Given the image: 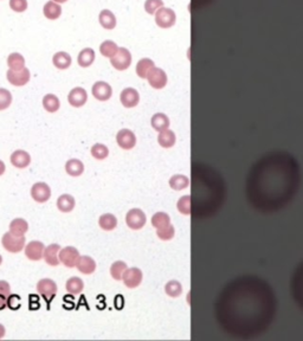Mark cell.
<instances>
[{"mask_svg":"<svg viewBox=\"0 0 303 341\" xmlns=\"http://www.w3.org/2000/svg\"><path fill=\"white\" fill-rule=\"evenodd\" d=\"M2 244L6 251L11 254H18L26 245V239L24 236L14 235L12 232H6L2 238Z\"/></svg>","mask_w":303,"mask_h":341,"instance_id":"1","label":"cell"},{"mask_svg":"<svg viewBox=\"0 0 303 341\" xmlns=\"http://www.w3.org/2000/svg\"><path fill=\"white\" fill-rule=\"evenodd\" d=\"M37 291L42 297L46 302L48 307H50L51 302L57 295V284L51 278H42L37 283Z\"/></svg>","mask_w":303,"mask_h":341,"instance_id":"2","label":"cell"},{"mask_svg":"<svg viewBox=\"0 0 303 341\" xmlns=\"http://www.w3.org/2000/svg\"><path fill=\"white\" fill-rule=\"evenodd\" d=\"M112 66L116 70L124 71L130 67L132 64V54L126 48H118V53L110 58Z\"/></svg>","mask_w":303,"mask_h":341,"instance_id":"3","label":"cell"},{"mask_svg":"<svg viewBox=\"0 0 303 341\" xmlns=\"http://www.w3.org/2000/svg\"><path fill=\"white\" fill-rule=\"evenodd\" d=\"M6 79H8V83L12 84L14 87H24L30 82L31 80V73L26 67L22 68V70L14 71V70H8L6 73Z\"/></svg>","mask_w":303,"mask_h":341,"instance_id":"4","label":"cell"},{"mask_svg":"<svg viewBox=\"0 0 303 341\" xmlns=\"http://www.w3.org/2000/svg\"><path fill=\"white\" fill-rule=\"evenodd\" d=\"M176 16L173 10L167 8H161L156 14V23L161 29H168L176 24Z\"/></svg>","mask_w":303,"mask_h":341,"instance_id":"5","label":"cell"},{"mask_svg":"<svg viewBox=\"0 0 303 341\" xmlns=\"http://www.w3.org/2000/svg\"><path fill=\"white\" fill-rule=\"evenodd\" d=\"M80 256V251L74 246H66L60 250V261L66 268H75Z\"/></svg>","mask_w":303,"mask_h":341,"instance_id":"6","label":"cell"},{"mask_svg":"<svg viewBox=\"0 0 303 341\" xmlns=\"http://www.w3.org/2000/svg\"><path fill=\"white\" fill-rule=\"evenodd\" d=\"M126 223L133 230L142 229L146 224V214L140 209H132L126 216Z\"/></svg>","mask_w":303,"mask_h":341,"instance_id":"7","label":"cell"},{"mask_svg":"<svg viewBox=\"0 0 303 341\" xmlns=\"http://www.w3.org/2000/svg\"><path fill=\"white\" fill-rule=\"evenodd\" d=\"M88 101V93L84 88L76 87L70 90L69 95H68V102L74 108H80L83 107Z\"/></svg>","mask_w":303,"mask_h":341,"instance_id":"8","label":"cell"},{"mask_svg":"<svg viewBox=\"0 0 303 341\" xmlns=\"http://www.w3.org/2000/svg\"><path fill=\"white\" fill-rule=\"evenodd\" d=\"M31 197L37 203H46L51 198V188L45 183H36L31 187Z\"/></svg>","mask_w":303,"mask_h":341,"instance_id":"9","label":"cell"},{"mask_svg":"<svg viewBox=\"0 0 303 341\" xmlns=\"http://www.w3.org/2000/svg\"><path fill=\"white\" fill-rule=\"evenodd\" d=\"M92 94L98 101L104 102V101H108L112 97V89L109 86V83L104 82V81H98L92 88Z\"/></svg>","mask_w":303,"mask_h":341,"instance_id":"10","label":"cell"},{"mask_svg":"<svg viewBox=\"0 0 303 341\" xmlns=\"http://www.w3.org/2000/svg\"><path fill=\"white\" fill-rule=\"evenodd\" d=\"M116 142L122 149H132L136 145V136L130 129H121L116 134Z\"/></svg>","mask_w":303,"mask_h":341,"instance_id":"11","label":"cell"},{"mask_svg":"<svg viewBox=\"0 0 303 341\" xmlns=\"http://www.w3.org/2000/svg\"><path fill=\"white\" fill-rule=\"evenodd\" d=\"M25 256L30 261H40L43 258L45 245L40 241H32L25 245Z\"/></svg>","mask_w":303,"mask_h":341,"instance_id":"12","label":"cell"},{"mask_svg":"<svg viewBox=\"0 0 303 341\" xmlns=\"http://www.w3.org/2000/svg\"><path fill=\"white\" fill-rule=\"evenodd\" d=\"M122 280H124L126 287L136 288L142 282V271L138 268H127L122 276Z\"/></svg>","mask_w":303,"mask_h":341,"instance_id":"13","label":"cell"},{"mask_svg":"<svg viewBox=\"0 0 303 341\" xmlns=\"http://www.w3.org/2000/svg\"><path fill=\"white\" fill-rule=\"evenodd\" d=\"M147 80L150 84L156 89H162L167 84V75L160 68H153L148 74Z\"/></svg>","mask_w":303,"mask_h":341,"instance_id":"14","label":"cell"},{"mask_svg":"<svg viewBox=\"0 0 303 341\" xmlns=\"http://www.w3.org/2000/svg\"><path fill=\"white\" fill-rule=\"evenodd\" d=\"M120 101L126 108H133V107L138 106V101H140V95L134 88H126L120 94Z\"/></svg>","mask_w":303,"mask_h":341,"instance_id":"15","label":"cell"},{"mask_svg":"<svg viewBox=\"0 0 303 341\" xmlns=\"http://www.w3.org/2000/svg\"><path fill=\"white\" fill-rule=\"evenodd\" d=\"M60 245L56 244V243L50 244L49 246H45L43 258H44V261L46 262L48 265H51V267H57V265H60Z\"/></svg>","mask_w":303,"mask_h":341,"instance_id":"16","label":"cell"},{"mask_svg":"<svg viewBox=\"0 0 303 341\" xmlns=\"http://www.w3.org/2000/svg\"><path fill=\"white\" fill-rule=\"evenodd\" d=\"M10 160H11V164L14 165L16 168H20V170L26 168L28 165L31 164L30 154H28V152L22 151V149H17V151H14V153L11 154Z\"/></svg>","mask_w":303,"mask_h":341,"instance_id":"17","label":"cell"},{"mask_svg":"<svg viewBox=\"0 0 303 341\" xmlns=\"http://www.w3.org/2000/svg\"><path fill=\"white\" fill-rule=\"evenodd\" d=\"M52 64L58 70H66L72 67V57L66 51H58L52 56Z\"/></svg>","mask_w":303,"mask_h":341,"instance_id":"18","label":"cell"},{"mask_svg":"<svg viewBox=\"0 0 303 341\" xmlns=\"http://www.w3.org/2000/svg\"><path fill=\"white\" fill-rule=\"evenodd\" d=\"M62 12L63 9L60 4H57V3L52 2V0L46 2L43 6L44 17L49 19V21H57V19L62 16Z\"/></svg>","mask_w":303,"mask_h":341,"instance_id":"19","label":"cell"},{"mask_svg":"<svg viewBox=\"0 0 303 341\" xmlns=\"http://www.w3.org/2000/svg\"><path fill=\"white\" fill-rule=\"evenodd\" d=\"M96 54L95 50L92 48H84L77 55V64L80 68H89L95 62Z\"/></svg>","mask_w":303,"mask_h":341,"instance_id":"20","label":"cell"},{"mask_svg":"<svg viewBox=\"0 0 303 341\" xmlns=\"http://www.w3.org/2000/svg\"><path fill=\"white\" fill-rule=\"evenodd\" d=\"M57 209L60 211V212L64 213H69L75 209L76 205V200L72 194H62L60 197H58V199L56 201Z\"/></svg>","mask_w":303,"mask_h":341,"instance_id":"21","label":"cell"},{"mask_svg":"<svg viewBox=\"0 0 303 341\" xmlns=\"http://www.w3.org/2000/svg\"><path fill=\"white\" fill-rule=\"evenodd\" d=\"M76 268L84 275H92L96 270V262L90 256H80Z\"/></svg>","mask_w":303,"mask_h":341,"instance_id":"22","label":"cell"},{"mask_svg":"<svg viewBox=\"0 0 303 341\" xmlns=\"http://www.w3.org/2000/svg\"><path fill=\"white\" fill-rule=\"evenodd\" d=\"M98 22L106 30H112L116 27V17L110 10H102L98 15Z\"/></svg>","mask_w":303,"mask_h":341,"instance_id":"23","label":"cell"},{"mask_svg":"<svg viewBox=\"0 0 303 341\" xmlns=\"http://www.w3.org/2000/svg\"><path fill=\"white\" fill-rule=\"evenodd\" d=\"M42 105H43V108L46 110L48 113L54 114L60 110V101L56 95L54 94H46L42 100Z\"/></svg>","mask_w":303,"mask_h":341,"instance_id":"24","label":"cell"},{"mask_svg":"<svg viewBox=\"0 0 303 341\" xmlns=\"http://www.w3.org/2000/svg\"><path fill=\"white\" fill-rule=\"evenodd\" d=\"M66 171L70 177H80L84 172V165L78 159H70L66 164Z\"/></svg>","mask_w":303,"mask_h":341,"instance_id":"25","label":"cell"},{"mask_svg":"<svg viewBox=\"0 0 303 341\" xmlns=\"http://www.w3.org/2000/svg\"><path fill=\"white\" fill-rule=\"evenodd\" d=\"M6 63H8V67L10 70L18 71V70H22V68H25V58L22 54L12 53L8 56Z\"/></svg>","mask_w":303,"mask_h":341,"instance_id":"26","label":"cell"},{"mask_svg":"<svg viewBox=\"0 0 303 341\" xmlns=\"http://www.w3.org/2000/svg\"><path fill=\"white\" fill-rule=\"evenodd\" d=\"M28 231V223L22 218H14L10 223V232L17 236H24Z\"/></svg>","mask_w":303,"mask_h":341,"instance_id":"27","label":"cell"},{"mask_svg":"<svg viewBox=\"0 0 303 341\" xmlns=\"http://www.w3.org/2000/svg\"><path fill=\"white\" fill-rule=\"evenodd\" d=\"M98 225L104 231H112V230H114L118 226V219H116L114 214L104 213L100 217Z\"/></svg>","mask_w":303,"mask_h":341,"instance_id":"28","label":"cell"},{"mask_svg":"<svg viewBox=\"0 0 303 341\" xmlns=\"http://www.w3.org/2000/svg\"><path fill=\"white\" fill-rule=\"evenodd\" d=\"M66 289L68 293L72 295L80 294L84 289V282L80 277H70L66 283Z\"/></svg>","mask_w":303,"mask_h":341,"instance_id":"29","label":"cell"},{"mask_svg":"<svg viewBox=\"0 0 303 341\" xmlns=\"http://www.w3.org/2000/svg\"><path fill=\"white\" fill-rule=\"evenodd\" d=\"M152 126L158 132H162L170 127V119L167 118L165 114L158 113L152 118Z\"/></svg>","mask_w":303,"mask_h":341,"instance_id":"30","label":"cell"},{"mask_svg":"<svg viewBox=\"0 0 303 341\" xmlns=\"http://www.w3.org/2000/svg\"><path fill=\"white\" fill-rule=\"evenodd\" d=\"M154 68V62L150 58H142L136 64V74L141 79H147L150 71Z\"/></svg>","mask_w":303,"mask_h":341,"instance_id":"31","label":"cell"},{"mask_svg":"<svg viewBox=\"0 0 303 341\" xmlns=\"http://www.w3.org/2000/svg\"><path fill=\"white\" fill-rule=\"evenodd\" d=\"M176 134L172 131H170V129H165V131L160 132L159 133V136H158V142H159V145L161 147H165V148H170L174 146L176 144Z\"/></svg>","mask_w":303,"mask_h":341,"instance_id":"32","label":"cell"},{"mask_svg":"<svg viewBox=\"0 0 303 341\" xmlns=\"http://www.w3.org/2000/svg\"><path fill=\"white\" fill-rule=\"evenodd\" d=\"M118 44L112 41H104L102 42L101 45H100V53H101L103 57L112 58L116 53H118Z\"/></svg>","mask_w":303,"mask_h":341,"instance_id":"33","label":"cell"},{"mask_svg":"<svg viewBox=\"0 0 303 341\" xmlns=\"http://www.w3.org/2000/svg\"><path fill=\"white\" fill-rule=\"evenodd\" d=\"M188 185H190V180L188 177H185V175L176 174V175H173V177L170 179V186L172 187L173 190H176V191L185 190Z\"/></svg>","mask_w":303,"mask_h":341,"instance_id":"34","label":"cell"},{"mask_svg":"<svg viewBox=\"0 0 303 341\" xmlns=\"http://www.w3.org/2000/svg\"><path fill=\"white\" fill-rule=\"evenodd\" d=\"M126 270H127V264L124 261H116L110 267V275L114 280L120 281L122 280V276H124Z\"/></svg>","mask_w":303,"mask_h":341,"instance_id":"35","label":"cell"},{"mask_svg":"<svg viewBox=\"0 0 303 341\" xmlns=\"http://www.w3.org/2000/svg\"><path fill=\"white\" fill-rule=\"evenodd\" d=\"M170 224V216L165 212H158L153 216L152 218V225L156 229H161V227H165Z\"/></svg>","mask_w":303,"mask_h":341,"instance_id":"36","label":"cell"},{"mask_svg":"<svg viewBox=\"0 0 303 341\" xmlns=\"http://www.w3.org/2000/svg\"><path fill=\"white\" fill-rule=\"evenodd\" d=\"M90 152H92V158H95L96 160H104L109 155L108 147L102 144H95L92 147V151Z\"/></svg>","mask_w":303,"mask_h":341,"instance_id":"37","label":"cell"},{"mask_svg":"<svg viewBox=\"0 0 303 341\" xmlns=\"http://www.w3.org/2000/svg\"><path fill=\"white\" fill-rule=\"evenodd\" d=\"M12 100L14 97H12L11 92L5 88H0V112L10 108V106L12 105Z\"/></svg>","mask_w":303,"mask_h":341,"instance_id":"38","label":"cell"},{"mask_svg":"<svg viewBox=\"0 0 303 341\" xmlns=\"http://www.w3.org/2000/svg\"><path fill=\"white\" fill-rule=\"evenodd\" d=\"M165 290H166V294L170 295V296L178 297L179 295L182 294V284H180L178 281L173 280V281H170L168 283L166 284Z\"/></svg>","mask_w":303,"mask_h":341,"instance_id":"39","label":"cell"},{"mask_svg":"<svg viewBox=\"0 0 303 341\" xmlns=\"http://www.w3.org/2000/svg\"><path fill=\"white\" fill-rule=\"evenodd\" d=\"M10 9L16 14H24L28 8V0H10L8 2Z\"/></svg>","mask_w":303,"mask_h":341,"instance_id":"40","label":"cell"},{"mask_svg":"<svg viewBox=\"0 0 303 341\" xmlns=\"http://www.w3.org/2000/svg\"><path fill=\"white\" fill-rule=\"evenodd\" d=\"M162 0H146L144 3V10L148 15H156L159 9L162 8Z\"/></svg>","mask_w":303,"mask_h":341,"instance_id":"41","label":"cell"},{"mask_svg":"<svg viewBox=\"0 0 303 341\" xmlns=\"http://www.w3.org/2000/svg\"><path fill=\"white\" fill-rule=\"evenodd\" d=\"M174 232H176V230H174V226L170 225V224L165 227L158 229V236H159V238L162 239V241H170V239H172Z\"/></svg>","mask_w":303,"mask_h":341,"instance_id":"42","label":"cell"},{"mask_svg":"<svg viewBox=\"0 0 303 341\" xmlns=\"http://www.w3.org/2000/svg\"><path fill=\"white\" fill-rule=\"evenodd\" d=\"M178 210L182 214L191 213V197L184 196L178 201Z\"/></svg>","mask_w":303,"mask_h":341,"instance_id":"43","label":"cell"},{"mask_svg":"<svg viewBox=\"0 0 303 341\" xmlns=\"http://www.w3.org/2000/svg\"><path fill=\"white\" fill-rule=\"evenodd\" d=\"M8 307L12 310H17L20 308V297L19 295L10 294L8 296Z\"/></svg>","mask_w":303,"mask_h":341,"instance_id":"44","label":"cell"},{"mask_svg":"<svg viewBox=\"0 0 303 341\" xmlns=\"http://www.w3.org/2000/svg\"><path fill=\"white\" fill-rule=\"evenodd\" d=\"M10 294H11V285L8 281L0 280V295H4L8 297Z\"/></svg>","mask_w":303,"mask_h":341,"instance_id":"45","label":"cell"},{"mask_svg":"<svg viewBox=\"0 0 303 341\" xmlns=\"http://www.w3.org/2000/svg\"><path fill=\"white\" fill-rule=\"evenodd\" d=\"M30 300L32 301L30 304V308L34 307V308H40V298H38V296H36V295H32V296H30Z\"/></svg>","mask_w":303,"mask_h":341,"instance_id":"46","label":"cell"},{"mask_svg":"<svg viewBox=\"0 0 303 341\" xmlns=\"http://www.w3.org/2000/svg\"><path fill=\"white\" fill-rule=\"evenodd\" d=\"M6 307H8V297L0 295V310H4Z\"/></svg>","mask_w":303,"mask_h":341,"instance_id":"47","label":"cell"},{"mask_svg":"<svg viewBox=\"0 0 303 341\" xmlns=\"http://www.w3.org/2000/svg\"><path fill=\"white\" fill-rule=\"evenodd\" d=\"M5 171H6V166H5L4 161L0 160V175L4 174V173H5Z\"/></svg>","mask_w":303,"mask_h":341,"instance_id":"48","label":"cell"},{"mask_svg":"<svg viewBox=\"0 0 303 341\" xmlns=\"http://www.w3.org/2000/svg\"><path fill=\"white\" fill-rule=\"evenodd\" d=\"M5 334H6V329H5V327L2 326V323H0V339H2V337L5 336Z\"/></svg>","mask_w":303,"mask_h":341,"instance_id":"49","label":"cell"},{"mask_svg":"<svg viewBox=\"0 0 303 341\" xmlns=\"http://www.w3.org/2000/svg\"><path fill=\"white\" fill-rule=\"evenodd\" d=\"M52 2H54V3H57V4H60V5H62V4H64V3L69 2V0H52Z\"/></svg>","mask_w":303,"mask_h":341,"instance_id":"50","label":"cell"},{"mask_svg":"<svg viewBox=\"0 0 303 341\" xmlns=\"http://www.w3.org/2000/svg\"><path fill=\"white\" fill-rule=\"evenodd\" d=\"M2 256L0 255V265H2Z\"/></svg>","mask_w":303,"mask_h":341,"instance_id":"51","label":"cell"}]
</instances>
